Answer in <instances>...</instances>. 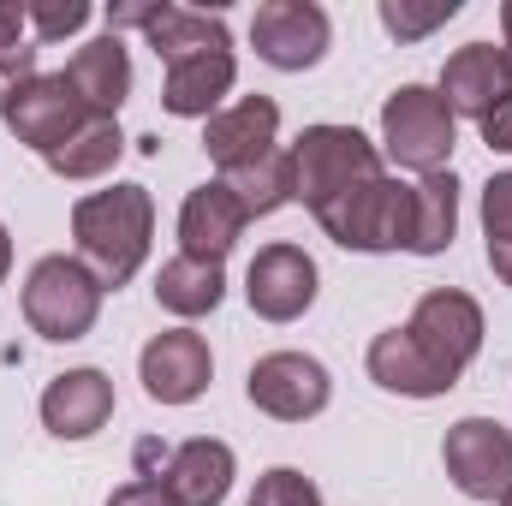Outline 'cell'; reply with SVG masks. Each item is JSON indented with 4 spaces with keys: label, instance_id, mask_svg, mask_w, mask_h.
<instances>
[{
    "label": "cell",
    "instance_id": "7402d4cb",
    "mask_svg": "<svg viewBox=\"0 0 512 506\" xmlns=\"http://www.w3.org/2000/svg\"><path fill=\"white\" fill-rule=\"evenodd\" d=\"M221 298H227V274H221V262L167 256V262H161V274H155V304H161L167 316L197 322V316L221 310Z\"/></svg>",
    "mask_w": 512,
    "mask_h": 506
},
{
    "label": "cell",
    "instance_id": "e575fe53",
    "mask_svg": "<svg viewBox=\"0 0 512 506\" xmlns=\"http://www.w3.org/2000/svg\"><path fill=\"white\" fill-rule=\"evenodd\" d=\"M501 36H507V60H512V0L501 6Z\"/></svg>",
    "mask_w": 512,
    "mask_h": 506
},
{
    "label": "cell",
    "instance_id": "277c9868",
    "mask_svg": "<svg viewBox=\"0 0 512 506\" xmlns=\"http://www.w3.org/2000/svg\"><path fill=\"white\" fill-rule=\"evenodd\" d=\"M459 143V120L429 84H399L382 102V155L411 173H447Z\"/></svg>",
    "mask_w": 512,
    "mask_h": 506
},
{
    "label": "cell",
    "instance_id": "ffe728a7",
    "mask_svg": "<svg viewBox=\"0 0 512 506\" xmlns=\"http://www.w3.org/2000/svg\"><path fill=\"white\" fill-rule=\"evenodd\" d=\"M66 84L78 90V102L96 114V120H120V108H126L131 96V54L126 42L108 30V36H96V42H84L72 60H66Z\"/></svg>",
    "mask_w": 512,
    "mask_h": 506
},
{
    "label": "cell",
    "instance_id": "5bb4252c",
    "mask_svg": "<svg viewBox=\"0 0 512 506\" xmlns=\"http://www.w3.org/2000/svg\"><path fill=\"white\" fill-rule=\"evenodd\" d=\"M435 90H441V102L453 108V120H459V114H465V120H483L489 108H501L512 96L507 48H495V42H465L459 54H447Z\"/></svg>",
    "mask_w": 512,
    "mask_h": 506
},
{
    "label": "cell",
    "instance_id": "4fadbf2b",
    "mask_svg": "<svg viewBox=\"0 0 512 506\" xmlns=\"http://www.w3.org/2000/svg\"><path fill=\"white\" fill-rule=\"evenodd\" d=\"M274 143H280V108H274V96H239L233 108H221V114L203 126V149H209V161L221 167V179L239 173V167L268 161Z\"/></svg>",
    "mask_w": 512,
    "mask_h": 506
},
{
    "label": "cell",
    "instance_id": "f546056e",
    "mask_svg": "<svg viewBox=\"0 0 512 506\" xmlns=\"http://www.w3.org/2000/svg\"><path fill=\"white\" fill-rule=\"evenodd\" d=\"M24 78H36V48H30V42H18V48L0 42V114H6V102H12V90H18Z\"/></svg>",
    "mask_w": 512,
    "mask_h": 506
},
{
    "label": "cell",
    "instance_id": "2e32d148",
    "mask_svg": "<svg viewBox=\"0 0 512 506\" xmlns=\"http://www.w3.org/2000/svg\"><path fill=\"white\" fill-rule=\"evenodd\" d=\"M239 78V60H233V42H215V48H197L185 60L167 66V84H161V108L173 120H215L221 114V96L233 90Z\"/></svg>",
    "mask_w": 512,
    "mask_h": 506
},
{
    "label": "cell",
    "instance_id": "52a82bcc",
    "mask_svg": "<svg viewBox=\"0 0 512 506\" xmlns=\"http://www.w3.org/2000/svg\"><path fill=\"white\" fill-rule=\"evenodd\" d=\"M441 465L465 501H501L512 489V429L495 417H459L441 441Z\"/></svg>",
    "mask_w": 512,
    "mask_h": 506
},
{
    "label": "cell",
    "instance_id": "4316f807",
    "mask_svg": "<svg viewBox=\"0 0 512 506\" xmlns=\"http://www.w3.org/2000/svg\"><path fill=\"white\" fill-rule=\"evenodd\" d=\"M245 506H322V489L304 477V471H292V465H274V471H262L251 489V501Z\"/></svg>",
    "mask_w": 512,
    "mask_h": 506
},
{
    "label": "cell",
    "instance_id": "5b68a950",
    "mask_svg": "<svg viewBox=\"0 0 512 506\" xmlns=\"http://www.w3.org/2000/svg\"><path fill=\"white\" fill-rule=\"evenodd\" d=\"M316 221L346 251H405V239H411V185H399L393 173H376V179L352 185L346 197H334L328 209H316Z\"/></svg>",
    "mask_w": 512,
    "mask_h": 506
},
{
    "label": "cell",
    "instance_id": "cb8c5ba5",
    "mask_svg": "<svg viewBox=\"0 0 512 506\" xmlns=\"http://www.w3.org/2000/svg\"><path fill=\"white\" fill-rule=\"evenodd\" d=\"M120 155H126L120 120H90L72 143H60V149L48 155V173H60V179H102V173H114Z\"/></svg>",
    "mask_w": 512,
    "mask_h": 506
},
{
    "label": "cell",
    "instance_id": "7c38bea8",
    "mask_svg": "<svg viewBox=\"0 0 512 506\" xmlns=\"http://www.w3.org/2000/svg\"><path fill=\"white\" fill-rule=\"evenodd\" d=\"M316 262L298 245H262L245 268V298L262 322H298L316 304Z\"/></svg>",
    "mask_w": 512,
    "mask_h": 506
},
{
    "label": "cell",
    "instance_id": "83f0119b",
    "mask_svg": "<svg viewBox=\"0 0 512 506\" xmlns=\"http://www.w3.org/2000/svg\"><path fill=\"white\" fill-rule=\"evenodd\" d=\"M447 18H459V0H435V6L382 0V24H387V36H399V42H417V36H429L435 24H447Z\"/></svg>",
    "mask_w": 512,
    "mask_h": 506
},
{
    "label": "cell",
    "instance_id": "3957f363",
    "mask_svg": "<svg viewBox=\"0 0 512 506\" xmlns=\"http://www.w3.org/2000/svg\"><path fill=\"white\" fill-rule=\"evenodd\" d=\"M102 316V280L78 262V256H42L24 280V322L30 334L72 346L96 328Z\"/></svg>",
    "mask_w": 512,
    "mask_h": 506
},
{
    "label": "cell",
    "instance_id": "f1b7e54d",
    "mask_svg": "<svg viewBox=\"0 0 512 506\" xmlns=\"http://www.w3.org/2000/svg\"><path fill=\"white\" fill-rule=\"evenodd\" d=\"M24 12H30L36 42H66L90 24V0H30Z\"/></svg>",
    "mask_w": 512,
    "mask_h": 506
},
{
    "label": "cell",
    "instance_id": "484cf974",
    "mask_svg": "<svg viewBox=\"0 0 512 506\" xmlns=\"http://www.w3.org/2000/svg\"><path fill=\"white\" fill-rule=\"evenodd\" d=\"M483 239H489V268L512 286V173H495L483 185Z\"/></svg>",
    "mask_w": 512,
    "mask_h": 506
},
{
    "label": "cell",
    "instance_id": "44dd1931",
    "mask_svg": "<svg viewBox=\"0 0 512 506\" xmlns=\"http://www.w3.org/2000/svg\"><path fill=\"white\" fill-rule=\"evenodd\" d=\"M459 233V179L453 167L447 173H423L411 185V239L405 251L411 256H441Z\"/></svg>",
    "mask_w": 512,
    "mask_h": 506
},
{
    "label": "cell",
    "instance_id": "30bf717a",
    "mask_svg": "<svg viewBox=\"0 0 512 506\" xmlns=\"http://www.w3.org/2000/svg\"><path fill=\"white\" fill-rule=\"evenodd\" d=\"M251 405L274 423H310L316 411H328V393L334 381L328 370L310 358V352H268L251 364V381H245Z\"/></svg>",
    "mask_w": 512,
    "mask_h": 506
},
{
    "label": "cell",
    "instance_id": "8fae6325",
    "mask_svg": "<svg viewBox=\"0 0 512 506\" xmlns=\"http://www.w3.org/2000/svg\"><path fill=\"white\" fill-rule=\"evenodd\" d=\"M137 376L155 405H191V399H203V387L215 376V352L197 328H167L143 346Z\"/></svg>",
    "mask_w": 512,
    "mask_h": 506
},
{
    "label": "cell",
    "instance_id": "d4e9b609",
    "mask_svg": "<svg viewBox=\"0 0 512 506\" xmlns=\"http://www.w3.org/2000/svg\"><path fill=\"white\" fill-rule=\"evenodd\" d=\"M227 191L245 203V215H274V209H286L292 203V161H286V149H274L268 161H256V167H239V173H227Z\"/></svg>",
    "mask_w": 512,
    "mask_h": 506
},
{
    "label": "cell",
    "instance_id": "ba28073f",
    "mask_svg": "<svg viewBox=\"0 0 512 506\" xmlns=\"http://www.w3.org/2000/svg\"><path fill=\"white\" fill-rule=\"evenodd\" d=\"M405 328H411V340H417L441 370H453V376H465L471 358L483 352V304H477L471 292H459V286L423 292Z\"/></svg>",
    "mask_w": 512,
    "mask_h": 506
},
{
    "label": "cell",
    "instance_id": "8992f818",
    "mask_svg": "<svg viewBox=\"0 0 512 506\" xmlns=\"http://www.w3.org/2000/svg\"><path fill=\"white\" fill-rule=\"evenodd\" d=\"M0 120H6V131H12L24 149H36V155L48 161L60 143H72L96 114L78 102V90L66 84V72H36V78H24V84L12 90V102H6Z\"/></svg>",
    "mask_w": 512,
    "mask_h": 506
},
{
    "label": "cell",
    "instance_id": "1f68e13d",
    "mask_svg": "<svg viewBox=\"0 0 512 506\" xmlns=\"http://www.w3.org/2000/svg\"><path fill=\"white\" fill-rule=\"evenodd\" d=\"M108 506H173V501L161 495V483L137 477V483H126V489H114V495H108Z\"/></svg>",
    "mask_w": 512,
    "mask_h": 506
},
{
    "label": "cell",
    "instance_id": "4dcf8cb0",
    "mask_svg": "<svg viewBox=\"0 0 512 506\" xmlns=\"http://www.w3.org/2000/svg\"><path fill=\"white\" fill-rule=\"evenodd\" d=\"M477 126H483V143H489V149L512 155V96L501 102V108H489V114H483Z\"/></svg>",
    "mask_w": 512,
    "mask_h": 506
},
{
    "label": "cell",
    "instance_id": "9c48e42d",
    "mask_svg": "<svg viewBox=\"0 0 512 506\" xmlns=\"http://www.w3.org/2000/svg\"><path fill=\"white\" fill-rule=\"evenodd\" d=\"M328 12L316 0H262L251 18V48L274 72H310L328 54Z\"/></svg>",
    "mask_w": 512,
    "mask_h": 506
},
{
    "label": "cell",
    "instance_id": "d590c367",
    "mask_svg": "<svg viewBox=\"0 0 512 506\" xmlns=\"http://www.w3.org/2000/svg\"><path fill=\"white\" fill-rule=\"evenodd\" d=\"M501 506H512V489H507V495H501Z\"/></svg>",
    "mask_w": 512,
    "mask_h": 506
},
{
    "label": "cell",
    "instance_id": "6da1fadb",
    "mask_svg": "<svg viewBox=\"0 0 512 506\" xmlns=\"http://www.w3.org/2000/svg\"><path fill=\"white\" fill-rule=\"evenodd\" d=\"M72 239H78V262L102 280V292H120L149 256L155 197L143 185H114V191L78 197L72 203Z\"/></svg>",
    "mask_w": 512,
    "mask_h": 506
},
{
    "label": "cell",
    "instance_id": "836d02e7",
    "mask_svg": "<svg viewBox=\"0 0 512 506\" xmlns=\"http://www.w3.org/2000/svg\"><path fill=\"white\" fill-rule=\"evenodd\" d=\"M6 268H12V233L0 227V280H6Z\"/></svg>",
    "mask_w": 512,
    "mask_h": 506
},
{
    "label": "cell",
    "instance_id": "e0dca14e",
    "mask_svg": "<svg viewBox=\"0 0 512 506\" xmlns=\"http://www.w3.org/2000/svg\"><path fill=\"white\" fill-rule=\"evenodd\" d=\"M245 227H251L245 203L227 191V179H209V185L185 191V203H179V256L221 262V256L239 245Z\"/></svg>",
    "mask_w": 512,
    "mask_h": 506
},
{
    "label": "cell",
    "instance_id": "d6a6232c",
    "mask_svg": "<svg viewBox=\"0 0 512 506\" xmlns=\"http://www.w3.org/2000/svg\"><path fill=\"white\" fill-rule=\"evenodd\" d=\"M24 30H30L24 0H0V42H6V48H18V42H24Z\"/></svg>",
    "mask_w": 512,
    "mask_h": 506
},
{
    "label": "cell",
    "instance_id": "7a4b0ae2",
    "mask_svg": "<svg viewBox=\"0 0 512 506\" xmlns=\"http://www.w3.org/2000/svg\"><path fill=\"white\" fill-rule=\"evenodd\" d=\"M286 161H292V203H304L310 215L382 173V149L358 126H304Z\"/></svg>",
    "mask_w": 512,
    "mask_h": 506
},
{
    "label": "cell",
    "instance_id": "9a60e30c",
    "mask_svg": "<svg viewBox=\"0 0 512 506\" xmlns=\"http://www.w3.org/2000/svg\"><path fill=\"white\" fill-rule=\"evenodd\" d=\"M233 471H239L233 447L215 435H197V441H179L149 483H161V495L173 506H221L233 489Z\"/></svg>",
    "mask_w": 512,
    "mask_h": 506
},
{
    "label": "cell",
    "instance_id": "603a6c76",
    "mask_svg": "<svg viewBox=\"0 0 512 506\" xmlns=\"http://www.w3.org/2000/svg\"><path fill=\"white\" fill-rule=\"evenodd\" d=\"M143 36H149V48H155L167 66L185 60V54H197V48L233 42L221 12H191V6H143Z\"/></svg>",
    "mask_w": 512,
    "mask_h": 506
},
{
    "label": "cell",
    "instance_id": "d6986e66",
    "mask_svg": "<svg viewBox=\"0 0 512 506\" xmlns=\"http://www.w3.org/2000/svg\"><path fill=\"white\" fill-rule=\"evenodd\" d=\"M370 381L387 387V393H405V399H441V393H453L459 376L453 370H441L417 340H411V328H387L370 340Z\"/></svg>",
    "mask_w": 512,
    "mask_h": 506
},
{
    "label": "cell",
    "instance_id": "ac0fdd59",
    "mask_svg": "<svg viewBox=\"0 0 512 506\" xmlns=\"http://www.w3.org/2000/svg\"><path fill=\"white\" fill-rule=\"evenodd\" d=\"M108 417H114V381L108 370H66V376H54L42 387V423H48V435H60V441H90L96 429H108Z\"/></svg>",
    "mask_w": 512,
    "mask_h": 506
}]
</instances>
